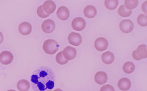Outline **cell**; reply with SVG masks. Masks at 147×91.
Masks as SVG:
<instances>
[{
  "label": "cell",
  "instance_id": "obj_1",
  "mask_svg": "<svg viewBox=\"0 0 147 91\" xmlns=\"http://www.w3.org/2000/svg\"><path fill=\"white\" fill-rule=\"evenodd\" d=\"M31 81L40 91L50 90L55 86L54 76L52 72L45 70H40L33 74Z\"/></svg>",
  "mask_w": 147,
  "mask_h": 91
},
{
  "label": "cell",
  "instance_id": "obj_2",
  "mask_svg": "<svg viewBox=\"0 0 147 91\" xmlns=\"http://www.w3.org/2000/svg\"><path fill=\"white\" fill-rule=\"evenodd\" d=\"M59 45L55 40L49 39L45 40L44 42L42 48L44 52L50 55L55 54L58 50Z\"/></svg>",
  "mask_w": 147,
  "mask_h": 91
},
{
  "label": "cell",
  "instance_id": "obj_3",
  "mask_svg": "<svg viewBox=\"0 0 147 91\" xmlns=\"http://www.w3.org/2000/svg\"><path fill=\"white\" fill-rule=\"evenodd\" d=\"M119 28L123 33H128L131 32L134 29V25L132 21L129 19L122 20L119 24Z\"/></svg>",
  "mask_w": 147,
  "mask_h": 91
},
{
  "label": "cell",
  "instance_id": "obj_4",
  "mask_svg": "<svg viewBox=\"0 0 147 91\" xmlns=\"http://www.w3.org/2000/svg\"><path fill=\"white\" fill-rule=\"evenodd\" d=\"M55 25L52 20L48 19L44 21L41 25V28L43 31L47 33L52 32L55 29Z\"/></svg>",
  "mask_w": 147,
  "mask_h": 91
},
{
  "label": "cell",
  "instance_id": "obj_5",
  "mask_svg": "<svg viewBox=\"0 0 147 91\" xmlns=\"http://www.w3.org/2000/svg\"><path fill=\"white\" fill-rule=\"evenodd\" d=\"M62 53L64 58L68 61L72 60L76 57L77 52L75 48L68 46L64 49L62 51Z\"/></svg>",
  "mask_w": 147,
  "mask_h": 91
},
{
  "label": "cell",
  "instance_id": "obj_6",
  "mask_svg": "<svg viewBox=\"0 0 147 91\" xmlns=\"http://www.w3.org/2000/svg\"><path fill=\"white\" fill-rule=\"evenodd\" d=\"M68 40L70 44L75 46H78L82 43V37L79 33L72 32L69 35Z\"/></svg>",
  "mask_w": 147,
  "mask_h": 91
},
{
  "label": "cell",
  "instance_id": "obj_7",
  "mask_svg": "<svg viewBox=\"0 0 147 91\" xmlns=\"http://www.w3.org/2000/svg\"><path fill=\"white\" fill-rule=\"evenodd\" d=\"M86 23L85 20L81 17H77L74 19L72 21L71 26L74 30L77 31H81L85 27Z\"/></svg>",
  "mask_w": 147,
  "mask_h": 91
},
{
  "label": "cell",
  "instance_id": "obj_8",
  "mask_svg": "<svg viewBox=\"0 0 147 91\" xmlns=\"http://www.w3.org/2000/svg\"><path fill=\"white\" fill-rule=\"evenodd\" d=\"M13 58L12 54L9 51H4L0 54V62L3 65L9 64L12 62Z\"/></svg>",
  "mask_w": 147,
  "mask_h": 91
},
{
  "label": "cell",
  "instance_id": "obj_9",
  "mask_svg": "<svg viewBox=\"0 0 147 91\" xmlns=\"http://www.w3.org/2000/svg\"><path fill=\"white\" fill-rule=\"evenodd\" d=\"M108 43L107 39L103 37H99L95 41L94 46L96 49L99 51L102 52L106 50Z\"/></svg>",
  "mask_w": 147,
  "mask_h": 91
},
{
  "label": "cell",
  "instance_id": "obj_10",
  "mask_svg": "<svg viewBox=\"0 0 147 91\" xmlns=\"http://www.w3.org/2000/svg\"><path fill=\"white\" fill-rule=\"evenodd\" d=\"M56 14L58 18L62 20L67 19L70 15L69 9L64 6L60 7L57 11Z\"/></svg>",
  "mask_w": 147,
  "mask_h": 91
},
{
  "label": "cell",
  "instance_id": "obj_11",
  "mask_svg": "<svg viewBox=\"0 0 147 91\" xmlns=\"http://www.w3.org/2000/svg\"><path fill=\"white\" fill-rule=\"evenodd\" d=\"M43 11L47 14H50L53 13L56 8L55 3L51 0L45 1L42 5Z\"/></svg>",
  "mask_w": 147,
  "mask_h": 91
},
{
  "label": "cell",
  "instance_id": "obj_12",
  "mask_svg": "<svg viewBox=\"0 0 147 91\" xmlns=\"http://www.w3.org/2000/svg\"><path fill=\"white\" fill-rule=\"evenodd\" d=\"M131 84V82L129 79L126 78H122L119 80L117 86L121 90L126 91L130 89Z\"/></svg>",
  "mask_w": 147,
  "mask_h": 91
},
{
  "label": "cell",
  "instance_id": "obj_13",
  "mask_svg": "<svg viewBox=\"0 0 147 91\" xmlns=\"http://www.w3.org/2000/svg\"><path fill=\"white\" fill-rule=\"evenodd\" d=\"M32 29V25L30 23L27 22L21 23L19 25L18 30L20 33L24 35L29 34Z\"/></svg>",
  "mask_w": 147,
  "mask_h": 91
},
{
  "label": "cell",
  "instance_id": "obj_14",
  "mask_svg": "<svg viewBox=\"0 0 147 91\" xmlns=\"http://www.w3.org/2000/svg\"><path fill=\"white\" fill-rule=\"evenodd\" d=\"M94 79L95 81L97 84L99 85L103 84L107 81V75L104 72H98L95 75Z\"/></svg>",
  "mask_w": 147,
  "mask_h": 91
},
{
  "label": "cell",
  "instance_id": "obj_15",
  "mask_svg": "<svg viewBox=\"0 0 147 91\" xmlns=\"http://www.w3.org/2000/svg\"><path fill=\"white\" fill-rule=\"evenodd\" d=\"M84 15L87 18H92L94 17L97 13L96 8L94 6L89 5L86 6L84 9Z\"/></svg>",
  "mask_w": 147,
  "mask_h": 91
},
{
  "label": "cell",
  "instance_id": "obj_16",
  "mask_svg": "<svg viewBox=\"0 0 147 91\" xmlns=\"http://www.w3.org/2000/svg\"><path fill=\"white\" fill-rule=\"evenodd\" d=\"M113 54L109 51H107L103 53L101 55V59L102 62L107 64H111L114 60Z\"/></svg>",
  "mask_w": 147,
  "mask_h": 91
},
{
  "label": "cell",
  "instance_id": "obj_17",
  "mask_svg": "<svg viewBox=\"0 0 147 91\" xmlns=\"http://www.w3.org/2000/svg\"><path fill=\"white\" fill-rule=\"evenodd\" d=\"M16 86L19 91H28L30 88V84L28 80L22 79L18 81Z\"/></svg>",
  "mask_w": 147,
  "mask_h": 91
},
{
  "label": "cell",
  "instance_id": "obj_18",
  "mask_svg": "<svg viewBox=\"0 0 147 91\" xmlns=\"http://www.w3.org/2000/svg\"><path fill=\"white\" fill-rule=\"evenodd\" d=\"M136 53L137 56L141 59L147 57V46L145 44L139 46L136 50Z\"/></svg>",
  "mask_w": 147,
  "mask_h": 91
},
{
  "label": "cell",
  "instance_id": "obj_19",
  "mask_svg": "<svg viewBox=\"0 0 147 91\" xmlns=\"http://www.w3.org/2000/svg\"><path fill=\"white\" fill-rule=\"evenodd\" d=\"M135 69L134 64L131 62H125L123 66V71L127 74H129L132 73L134 70Z\"/></svg>",
  "mask_w": 147,
  "mask_h": 91
},
{
  "label": "cell",
  "instance_id": "obj_20",
  "mask_svg": "<svg viewBox=\"0 0 147 91\" xmlns=\"http://www.w3.org/2000/svg\"><path fill=\"white\" fill-rule=\"evenodd\" d=\"M104 4L107 9L113 10L116 9L118 5V1L117 0H105Z\"/></svg>",
  "mask_w": 147,
  "mask_h": 91
},
{
  "label": "cell",
  "instance_id": "obj_21",
  "mask_svg": "<svg viewBox=\"0 0 147 91\" xmlns=\"http://www.w3.org/2000/svg\"><path fill=\"white\" fill-rule=\"evenodd\" d=\"M132 12L131 10H128L126 9L124 5H122L119 6L118 10V14L123 17H127L129 16Z\"/></svg>",
  "mask_w": 147,
  "mask_h": 91
},
{
  "label": "cell",
  "instance_id": "obj_22",
  "mask_svg": "<svg viewBox=\"0 0 147 91\" xmlns=\"http://www.w3.org/2000/svg\"><path fill=\"white\" fill-rule=\"evenodd\" d=\"M138 1L137 0H125L124 1V6L128 10L135 8L138 5Z\"/></svg>",
  "mask_w": 147,
  "mask_h": 91
},
{
  "label": "cell",
  "instance_id": "obj_23",
  "mask_svg": "<svg viewBox=\"0 0 147 91\" xmlns=\"http://www.w3.org/2000/svg\"><path fill=\"white\" fill-rule=\"evenodd\" d=\"M138 24L142 27L147 25V15L144 14H141L138 16L137 19Z\"/></svg>",
  "mask_w": 147,
  "mask_h": 91
},
{
  "label": "cell",
  "instance_id": "obj_24",
  "mask_svg": "<svg viewBox=\"0 0 147 91\" xmlns=\"http://www.w3.org/2000/svg\"><path fill=\"white\" fill-rule=\"evenodd\" d=\"M55 59L57 62L59 64L63 65L66 64L68 61L63 57L62 51L59 52L56 55Z\"/></svg>",
  "mask_w": 147,
  "mask_h": 91
},
{
  "label": "cell",
  "instance_id": "obj_25",
  "mask_svg": "<svg viewBox=\"0 0 147 91\" xmlns=\"http://www.w3.org/2000/svg\"><path fill=\"white\" fill-rule=\"evenodd\" d=\"M37 13L40 17L42 18L47 17L50 15V14H47L43 11L42 5H41L38 7L37 10Z\"/></svg>",
  "mask_w": 147,
  "mask_h": 91
},
{
  "label": "cell",
  "instance_id": "obj_26",
  "mask_svg": "<svg viewBox=\"0 0 147 91\" xmlns=\"http://www.w3.org/2000/svg\"><path fill=\"white\" fill-rule=\"evenodd\" d=\"M100 91H115V90L113 87L111 85L106 84L101 87Z\"/></svg>",
  "mask_w": 147,
  "mask_h": 91
},
{
  "label": "cell",
  "instance_id": "obj_27",
  "mask_svg": "<svg viewBox=\"0 0 147 91\" xmlns=\"http://www.w3.org/2000/svg\"><path fill=\"white\" fill-rule=\"evenodd\" d=\"M147 1H146L143 3L141 6L142 11L146 14L147 13Z\"/></svg>",
  "mask_w": 147,
  "mask_h": 91
},
{
  "label": "cell",
  "instance_id": "obj_28",
  "mask_svg": "<svg viewBox=\"0 0 147 91\" xmlns=\"http://www.w3.org/2000/svg\"><path fill=\"white\" fill-rule=\"evenodd\" d=\"M132 55L133 58L136 60L138 61L141 59L137 55L136 53V50H135L133 52Z\"/></svg>",
  "mask_w": 147,
  "mask_h": 91
},
{
  "label": "cell",
  "instance_id": "obj_29",
  "mask_svg": "<svg viewBox=\"0 0 147 91\" xmlns=\"http://www.w3.org/2000/svg\"><path fill=\"white\" fill-rule=\"evenodd\" d=\"M3 36L2 33L0 32V44L3 41Z\"/></svg>",
  "mask_w": 147,
  "mask_h": 91
},
{
  "label": "cell",
  "instance_id": "obj_30",
  "mask_svg": "<svg viewBox=\"0 0 147 91\" xmlns=\"http://www.w3.org/2000/svg\"><path fill=\"white\" fill-rule=\"evenodd\" d=\"M53 91H63V90L60 88H57L54 90Z\"/></svg>",
  "mask_w": 147,
  "mask_h": 91
},
{
  "label": "cell",
  "instance_id": "obj_31",
  "mask_svg": "<svg viewBox=\"0 0 147 91\" xmlns=\"http://www.w3.org/2000/svg\"><path fill=\"white\" fill-rule=\"evenodd\" d=\"M7 91H16V90L13 89H10L7 90Z\"/></svg>",
  "mask_w": 147,
  "mask_h": 91
}]
</instances>
